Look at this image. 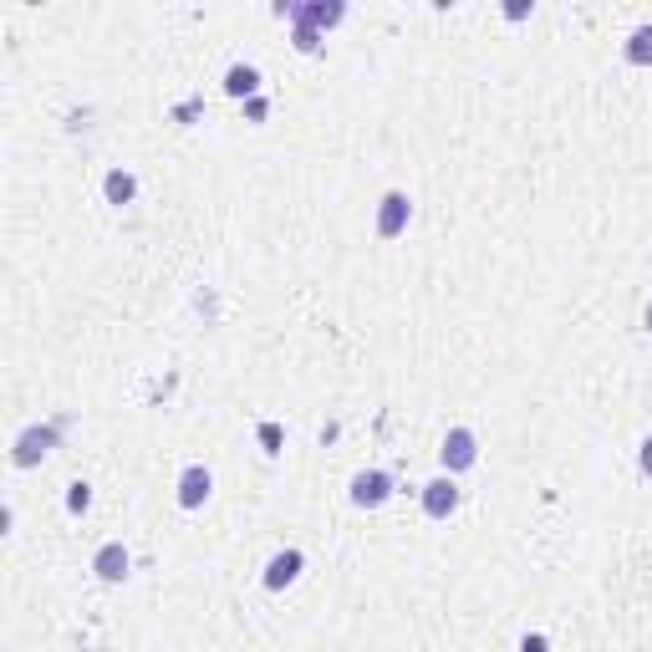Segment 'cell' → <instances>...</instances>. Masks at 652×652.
<instances>
[{
    "label": "cell",
    "instance_id": "obj_8",
    "mask_svg": "<svg viewBox=\"0 0 652 652\" xmlns=\"http://www.w3.org/2000/svg\"><path fill=\"white\" fill-rule=\"evenodd\" d=\"M281 16H296V21H306L311 31H332V26L347 16V6H286Z\"/></svg>",
    "mask_w": 652,
    "mask_h": 652
},
{
    "label": "cell",
    "instance_id": "obj_13",
    "mask_svg": "<svg viewBox=\"0 0 652 652\" xmlns=\"http://www.w3.org/2000/svg\"><path fill=\"white\" fill-rule=\"evenodd\" d=\"M67 510H72V515H87V510H92V484L77 479V484L67 489Z\"/></svg>",
    "mask_w": 652,
    "mask_h": 652
},
{
    "label": "cell",
    "instance_id": "obj_9",
    "mask_svg": "<svg viewBox=\"0 0 652 652\" xmlns=\"http://www.w3.org/2000/svg\"><path fill=\"white\" fill-rule=\"evenodd\" d=\"M296 576H301V551H281L276 561L265 566V586H270V591H286Z\"/></svg>",
    "mask_w": 652,
    "mask_h": 652
},
{
    "label": "cell",
    "instance_id": "obj_17",
    "mask_svg": "<svg viewBox=\"0 0 652 652\" xmlns=\"http://www.w3.org/2000/svg\"><path fill=\"white\" fill-rule=\"evenodd\" d=\"M642 321H647V332H652V301H647V311H642Z\"/></svg>",
    "mask_w": 652,
    "mask_h": 652
},
{
    "label": "cell",
    "instance_id": "obj_15",
    "mask_svg": "<svg viewBox=\"0 0 652 652\" xmlns=\"http://www.w3.org/2000/svg\"><path fill=\"white\" fill-rule=\"evenodd\" d=\"M637 464H642V474L652 479V439H642V454H637Z\"/></svg>",
    "mask_w": 652,
    "mask_h": 652
},
{
    "label": "cell",
    "instance_id": "obj_16",
    "mask_svg": "<svg viewBox=\"0 0 652 652\" xmlns=\"http://www.w3.org/2000/svg\"><path fill=\"white\" fill-rule=\"evenodd\" d=\"M520 652H551V647H546V637H525V642H520Z\"/></svg>",
    "mask_w": 652,
    "mask_h": 652
},
{
    "label": "cell",
    "instance_id": "obj_6",
    "mask_svg": "<svg viewBox=\"0 0 652 652\" xmlns=\"http://www.w3.org/2000/svg\"><path fill=\"white\" fill-rule=\"evenodd\" d=\"M92 571H97V581H123L133 571V556H128L123 540H107V546L92 556Z\"/></svg>",
    "mask_w": 652,
    "mask_h": 652
},
{
    "label": "cell",
    "instance_id": "obj_3",
    "mask_svg": "<svg viewBox=\"0 0 652 652\" xmlns=\"http://www.w3.org/2000/svg\"><path fill=\"white\" fill-rule=\"evenodd\" d=\"M439 459H444V469L449 474H464V469H474L479 464V439H474V428H449L444 433V449H439Z\"/></svg>",
    "mask_w": 652,
    "mask_h": 652
},
{
    "label": "cell",
    "instance_id": "obj_5",
    "mask_svg": "<svg viewBox=\"0 0 652 652\" xmlns=\"http://www.w3.org/2000/svg\"><path fill=\"white\" fill-rule=\"evenodd\" d=\"M408 214H413V204H408L403 189L383 194V204H377V235H383V240H398V235L408 230Z\"/></svg>",
    "mask_w": 652,
    "mask_h": 652
},
{
    "label": "cell",
    "instance_id": "obj_4",
    "mask_svg": "<svg viewBox=\"0 0 652 652\" xmlns=\"http://www.w3.org/2000/svg\"><path fill=\"white\" fill-rule=\"evenodd\" d=\"M459 500H464V495H459V484H454L449 474L423 484V515H428V520H449V515L459 510Z\"/></svg>",
    "mask_w": 652,
    "mask_h": 652
},
{
    "label": "cell",
    "instance_id": "obj_10",
    "mask_svg": "<svg viewBox=\"0 0 652 652\" xmlns=\"http://www.w3.org/2000/svg\"><path fill=\"white\" fill-rule=\"evenodd\" d=\"M102 194H107V204H133V194H138V179L128 174V169H113L102 179Z\"/></svg>",
    "mask_w": 652,
    "mask_h": 652
},
{
    "label": "cell",
    "instance_id": "obj_2",
    "mask_svg": "<svg viewBox=\"0 0 652 652\" xmlns=\"http://www.w3.org/2000/svg\"><path fill=\"white\" fill-rule=\"evenodd\" d=\"M393 500V474L388 469H362L352 479V505L357 510H383Z\"/></svg>",
    "mask_w": 652,
    "mask_h": 652
},
{
    "label": "cell",
    "instance_id": "obj_14",
    "mask_svg": "<svg viewBox=\"0 0 652 652\" xmlns=\"http://www.w3.org/2000/svg\"><path fill=\"white\" fill-rule=\"evenodd\" d=\"M260 449L265 454H281V423H260Z\"/></svg>",
    "mask_w": 652,
    "mask_h": 652
},
{
    "label": "cell",
    "instance_id": "obj_11",
    "mask_svg": "<svg viewBox=\"0 0 652 652\" xmlns=\"http://www.w3.org/2000/svg\"><path fill=\"white\" fill-rule=\"evenodd\" d=\"M255 87H260V72H255V67H230V72H225V92H230V97H245V102H250Z\"/></svg>",
    "mask_w": 652,
    "mask_h": 652
},
{
    "label": "cell",
    "instance_id": "obj_12",
    "mask_svg": "<svg viewBox=\"0 0 652 652\" xmlns=\"http://www.w3.org/2000/svg\"><path fill=\"white\" fill-rule=\"evenodd\" d=\"M627 62H632V67H647V62H652V26H637V31L627 36Z\"/></svg>",
    "mask_w": 652,
    "mask_h": 652
},
{
    "label": "cell",
    "instance_id": "obj_7",
    "mask_svg": "<svg viewBox=\"0 0 652 652\" xmlns=\"http://www.w3.org/2000/svg\"><path fill=\"white\" fill-rule=\"evenodd\" d=\"M209 489H214V474H209L204 464H189V469L179 474V505H184V510H199V505L209 500Z\"/></svg>",
    "mask_w": 652,
    "mask_h": 652
},
{
    "label": "cell",
    "instance_id": "obj_1",
    "mask_svg": "<svg viewBox=\"0 0 652 652\" xmlns=\"http://www.w3.org/2000/svg\"><path fill=\"white\" fill-rule=\"evenodd\" d=\"M57 439H62V418L57 423H31L21 439H16V469H31V464H41L51 449H57Z\"/></svg>",
    "mask_w": 652,
    "mask_h": 652
}]
</instances>
